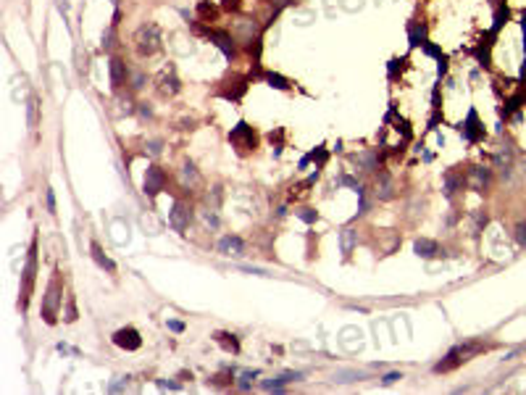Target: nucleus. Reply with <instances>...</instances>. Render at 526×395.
<instances>
[{"mask_svg": "<svg viewBox=\"0 0 526 395\" xmlns=\"http://www.w3.org/2000/svg\"><path fill=\"white\" fill-rule=\"evenodd\" d=\"M263 79H266L271 87H276V90H287V87H289L287 77H282V74H274V71H266V74H263Z\"/></svg>", "mask_w": 526, "mask_h": 395, "instance_id": "b1692460", "label": "nucleus"}, {"mask_svg": "<svg viewBox=\"0 0 526 395\" xmlns=\"http://www.w3.org/2000/svg\"><path fill=\"white\" fill-rule=\"evenodd\" d=\"M213 340L219 343L226 353H240V340H237L235 335H229V332H216Z\"/></svg>", "mask_w": 526, "mask_h": 395, "instance_id": "a211bd4d", "label": "nucleus"}, {"mask_svg": "<svg viewBox=\"0 0 526 395\" xmlns=\"http://www.w3.org/2000/svg\"><path fill=\"white\" fill-rule=\"evenodd\" d=\"M516 240L521 242V245H526V224H518V227H516Z\"/></svg>", "mask_w": 526, "mask_h": 395, "instance_id": "f704fd0d", "label": "nucleus"}, {"mask_svg": "<svg viewBox=\"0 0 526 395\" xmlns=\"http://www.w3.org/2000/svg\"><path fill=\"white\" fill-rule=\"evenodd\" d=\"M408 42H411V48H419V45H424V42H426V24L411 21V24H408Z\"/></svg>", "mask_w": 526, "mask_h": 395, "instance_id": "dca6fc26", "label": "nucleus"}, {"mask_svg": "<svg viewBox=\"0 0 526 395\" xmlns=\"http://www.w3.org/2000/svg\"><path fill=\"white\" fill-rule=\"evenodd\" d=\"M474 227H476V230H482V227H487V214H482V211H476V214H474Z\"/></svg>", "mask_w": 526, "mask_h": 395, "instance_id": "2f4dec72", "label": "nucleus"}, {"mask_svg": "<svg viewBox=\"0 0 526 395\" xmlns=\"http://www.w3.org/2000/svg\"><path fill=\"white\" fill-rule=\"evenodd\" d=\"M376 192H379L382 201H390V198H392V182H390V177H387V174H382V185H379Z\"/></svg>", "mask_w": 526, "mask_h": 395, "instance_id": "bb28decb", "label": "nucleus"}, {"mask_svg": "<svg viewBox=\"0 0 526 395\" xmlns=\"http://www.w3.org/2000/svg\"><path fill=\"white\" fill-rule=\"evenodd\" d=\"M158 387H168V390H179L177 382H166V379H158Z\"/></svg>", "mask_w": 526, "mask_h": 395, "instance_id": "a19ab883", "label": "nucleus"}, {"mask_svg": "<svg viewBox=\"0 0 526 395\" xmlns=\"http://www.w3.org/2000/svg\"><path fill=\"white\" fill-rule=\"evenodd\" d=\"M161 150H163V143H161V140H150V143H148V153H150V156H158Z\"/></svg>", "mask_w": 526, "mask_h": 395, "instance_id": "7c9ffc66", "label": "nucleus"}, {"mask_svg": "<svg viewBox=\"0 0 526 395\" xmlns=\"http://www.w3.org/2000/svg\"><path fill=\"white\" fill-rule=\"evenodd\" d=\"M208 37H211V42H213L229 61L237 58V48H235V40H231V35H226V32H208Z\"/></svg>", "mask_w": 526, "mask_h": 395, "instance_id": "9d476101", "label": "nucleus"}, {"mask_svg": "<svg viewBox=\"0 0 526 395\" xmlns=\"http://www.w3.org/2000/svg\"><path fill=\"white\" fill-rule=\"evenodd\" d=\"M203 219H206V224H208V227H219V219H216V216L211 214V211H206Z\"/></svg>", "mask_w": 526, "mask_h": 395, "instance_id": "4c0bfd02", "label": "nucleus"}, {"mask_svg": "<svg viewBox=\"0 0 526 395\" xmlns=\"http://www.w3.org/2000/svg\"><path fill=\"white\" fill-rule=\"evenodd\" d=\"M231 145H237L240 150H255V132L247 121H240V124L229 132Z\"/></svg>", "mask_w": 526, "mask_h": 395, "instance_id": "20e7f679", "label": "nucleus"}, {"mask_svg": "<svg viewBox=\"0 0 526 395\" xmlns=\"http://www.w3.org/2000/svg\"><path fill=\"white\" fill-rule=\"evenodd\" d=\"M263 390H274V392H282V390H284V382H282V377H276V379H266V382H263Z\"/></svg>", "mask_w": 526, "mask_h": 395, "instance_id": "c85d7f7f", "label": "nucleus"}, {"mask_svg": "<svg viewBox=\"0 0 526 395\" xmlns=\"http://www.w3.org/2000/svg\"><path fill=\"white\" fill-rule=\"evenodd\" d=\"M403 64H405V58H392L390 61V79H397V74L403 71Z\"/></svg>", "mask_w": 526, "mask_h": 395, "instance_id": "cd10ccee", "label": "nucleus"}, {"mask_svg": "<svg viewBox=\"0 0 526 395\" xmlns=\"http://www.w3.org/2000/svg\"><path fill=\"white\" fill-rule=\"evenodd\" d=\"M469 185L476 192H484L489 187V169H484V166H474V169L469 172Z\"/></svg>", "mask_w": 526, "mask_h": 395, "instance_id": "f8f14e48", "label": "nucleus"}, {"mask_svg": "<svg viewBox=\"0 0 526 395\" xmlns=\"http://www.w3.org/2000/svg\"><path fill=\"white\" fill-rule=\"evenodd\" d=\"M108 71H111V87H113V90H119L124 82H127V64H124L121 58H111Z\"/></svg>", "mask_w": 526, "mask_h": 395, "instance_id": "ddd939ff", "label": "nucleus"}, {"mask_svg": "<svg viewBox=\"0 0 526 395\" xmlns=\"http://www.w3.org/2000/svg\"><path fill=\"white\" fill-rule=\"evenodd\" d=\"M479 351H482V345H479V343L458 345V348H453V351H450V353H447V356L437 363L434 372H437V374H442V372H453L455 366H460L463 361H469V356H471V353H479Z\"/></svg>", "mask_w": 526, "mask_h": 395, "instance_id": "f03ea898", "label": "nucleus"}, {"mask_svg": "<svg viewBox=\"0 0 526 395\" xmlns=\"http://www.w3.org/2000/svg\"><path fill=\"white\" fill-rule=\"evenodd\" d=\"M521 26H523V50H526V11H523V19H521ZM523 74H526V61H523Z\"/></svg>", "mask_w": 526, "mask_h": 395, "instance_id": "ea45409f", "label": "nucleus"}, {"mask_svg": "<svg viewBox=\"0 0 526 395\" xmlns=\"http://www.w3.org/2000/svg\"><path fill=\"white\" fill-rule=\"evenodd\" d=\"M505 21H508V6H500V8H498V13H494V24H492V32H489V35H492V37L498 35L500 29H503V24H505Z\"/></svg>", "mask_w": 526, "mask_h": 395, "instance_id": "393cba45", "label": "nucleus"}, {"mask_svg": "<svg viewBox=\"0 0 526 395\" xmlns=\"http://www.w3.org/2000/svg\"><path fill=\"white\" fill-rule=\"evenodd\" d=\"M253 379H258V372H242L240 379H237V387H240V390H250V387H253Z\"/></svg>", "mask_w": 526, "mask_h": 395, "instance_id": "a878e982", "label": "nucleus"}, {"mask_svg": "<svg viewBox=\"0 0 526 395\" xmlns=\"http://www.w3.org/2000/svg\"><path fill=\"white\" fill-rule=\"evenodd\" d=\"M113 345H119L121 351H137V348L142 345V337L134 327H121L113 335Z\"/></svg>", "mask_w": 526, "mask_h": 395, "instance_id": "0eeeda50", "label": "nucleus"}, {"mask_svg": "<svg viewBox=\"0 0 526 395\" xmlns=\"http://www.w3.org/2000/svg\"><path fill=\"white\" fill-rule=\"evenodd\" d=\"M460 185H463V177H458L455 172H447V174H445V195H447V198H453Z\"/></svg>", "mask_w": 526, "mask_h": 395, "instance_id": "5701e85b", "label": "nucleus"}, {"mask_svg": "<svg viewBox=\"0 0 526 395\" xmlns=\"http://www.w3.org/2000/svg\"><path fill=\"white\" fill-rule=\"evenodd\" d=\"M90 250H92V258H95V264H98L100 269H105V271H111V274H113V271H116V264H113V261H111V258H108L105 253H103V248L98 245V242H92V248H90Z\"/></svg>", "mask_w": 526, "mask_h": 395, "instance_id": "6ab92c4d", "label": "nucleus"}, {"mask_svg": "<svg viewBox=\"0 0 526 395\" xmlns=\"http://www.w3.org/2000/svg\"><path fill=\"white\" fill-rule=\"evenodd\" d=\"M413 250H416V256H421V258H434L437 253H440V245L434 240H426V237H419L413 242Z\"/></svg>", "mask_w": 526, "mask_h": 395, "instance_id": "4468645a", "label": "nucleus"}, {"mask_svg": "<svg viewBox=\"0 0 526 395\" xmlns=\"http://www.w3.org/2000/svg\"><path fill=\"white\" fill-rule=\"evenodd\" d=\"M134 42H137V53H140V55L158 53V48H161V29H158V24H142L140 29H137V35H134Z\"/></svg>", "mask_w": 526, "mask_h": 395, "instance_id": "f257e3e1", "label": "nucleus"}, {"mask_svg": "<svg viewBox=\"0 0 526 395\" xmlns=\"http://www.w3.org/2000/svg\"><path fill=\"white\" fill-rule=\"evenodd\" d=\"M355 245H358V232H355L353 227H345V230L339 232V248H342L345 256H350Z\"/></svg>", "mask_w": 526, "mask_h": 395, "instance_id": "2eb2a0df", "label": "nucleus"}, {"mask_svg": "<svg viewBox=\"0 0 526 395\" xmlns=\"http://www.w3.org/2000/svg\"><path fill=\"white\" fill-rule=\"evenodd\" d=\"M460 132H463V137H466L471 145L484 140V127H482V121H479V116H476V111H474V108L469 111L466 121L460 124Z\"/></svg>", "mask_w": 526, "mask_h": 395, "instance_id": "423d86ee", "label": "nucleus"}, {"mask_svg": "<svg viewBox=\"0 0 526 395\" xmlns=\"http://www.w3.org/2000/svg\"><path fill=\"white\" fill-rule=\"evenodd\" d=\"M224 8H226V11H237V8H240V0H224Z\"/></svg>", "mask_w": 526, "mask_h": 395, "instance_id": "58836bf2", "label": "nucleus"}, {"mask_svg": "<svg viewBox=\"0 0 526 395\" xmlns=\"http://www.w3.org/2000/svg\"><path fill=\"white\" fill-rule=\"evenodd\" d=\"M219 253H221V256H229V258L242 256V253H245L242 237H237V235H224V237L219 240Z\"/></svg>", "mask_w": 526, "mask_h": 395, "instance_id": "1a4fd4ad", "label": "nucleus"}, {"mask_svg": "<svg viewBox=\"0 0 526 395\" xmlns=\"http://www.w3.org/2000/svg\"><path fill=\"white\" fill-rule=\"evenodd\" d=\"M298 216H300V219H303L305 224H313V221L318 219V214H316V211H313V208H303V211H300V214H298Z\"/></svg>", "mask_w": 526, "mask_h": 395, "instance_id": "c756f323", "label": "nucleus"}, {"mask_svg": "<svg viewBox=\"0 0 526 395\" xmlns=\"http://www.w3.org/2000/svg\"><path fill=\"white\" fill-rule=\"evenodd\" d=\"M421 48H424V53H426V55H434V58H437V64H440V77H442V74L447 71V55L437 48V45H431V42H424Z\"/></svg>", "mask_w": 526, "mask_h": 395, "instance_id": "412c9836", "label": "nucleus"}, {"mask_svg": "<svg viewBox=\"0 0 526 395\" xmlns=\"http://www.w3.org/2000/svg\"><path fill=\"white\" fill-rule=\"evenodd\" d=\"M166 324H168V329H171V332H184V324H182V322H177V319H168Z\"/></svg>", "mask_w": 526, "mask_h": 395, "instance_id": "e433bc0d", "label": "nucleus"}, {"mask_svg": "<svg viewBox=\"0 0 526 395\" xmlns=\"http://www.w3.org/2000/svg\"><path fill=\"white\" fill-rule=\"evenodd\" d=\"M163 187H166V174H163V169H161V166H148V172H145V195L156 198Z\"/></svg>", "mask_w": 526, "mask_h": 395, "instance_id": "6e6552de", "label": "nucleus"}, {"mask_svg": "<svg viewBox=\"0 0 526 395\" xmlns=\"http://www.w3.org/2000/svg\"><path fill=\"white\" fill-rule=\"evenodd\" d=\"M45 201H48V211H50V214H55V195H53V190L45 192Z\"/></svg>", "mask_w": 526, "mask_h": 395, "instance_id": "c9c22d12", "label": "nucleus"}, {"mask_svg": "<svg viewBox=\"0 0 526 395\" xmlns=\"http://www.w3.org/2000/svg\"><path fill=\"white\" fill-rule=\"evenodd\" d=\"M179 182H182L184 190H197L200 185H203V177H200V172L195 169V163L187 161L182 166V172H179Z\"/></svg>", "mask_w": 526, "mask_h": 395, "instance_id": "9b49d317", "label": "nucleus"}, {"mask_svg": "<svg viewBox=\"0 0 526 395\" xmlns=\"http://www.w3.org/2000/svg\"><path fill=\"white\" fill-rule=\"evenodd\" d=\"M190 221H192L190 206H184L182 201H177V203L171 206V211H168V224H171V230H174V232H184V230L190 227Z\"/></svg>", "mask_w": 526, "mask_h": 395, "instance_id": "39448f33", "label": "nucleus"}, {"mask_svg": "<svg viewBox=\"0 0 526 395\" xmlns=\"http://www.w3.org/2000/svg\"><path fill=\"white\" fill-rule=\"evenodd\" d=\"M379 161H382V158H379L376 150H366V153L355 156V163H361L363 169H368V172H371V169H379Z\"/></svg>", "mask_w": 526, "mask_h": 395, "instance_id": "aec40b11", "label": "nucleus"}, {"mask_svg": "<svg viewBox=\"0 0 526 395\" xmlns=\"http://www.w3.org/2000/svg\"><path fill=\"white\" fill-rule=\"evenodd\" d=\"M58 306H61V282L53 279L48 285V293H45V300H42V316L48 324H55V314H58Z\"/></svg>", "mask_w": 526, "mask_h": 395, "instance_id": "7ed1b4c3", "label": "nucleus"}, {"mask_svg": "<svg viewBox=\"0 0 526 395\" xmlns=\"http://www.w3.org/2000/svg\"><path fill=\"white\" fill-rule=\"evenodd\" d=\"M397 379H403V374H400V372H390V374H387V377L382 379V382H384V385H395Z\"/></svg>", "mask_w": 526, "mask_h": 395, "instance_id": "72a5a7b5", "label": "nucleus"}, {"mask_svg": "<svg viewBox=\"0 0 526 395\" xmlns=\"http://www.w3.org/2000/svg\"><path fill=\"white\" fill-rule=\"evenodd\" d=\"M298 379H303L300 372H284V374H282V382H284V385H287V382H298Z\"/></svg>", "mask_w": 526, "mask_h": 395, "instance_id": "473e14b6", "label": "nucleus"}, {"mask_svg": "<svg viewBox=\"0 0 526 395\" xmlns=\"http://www.w3.org/2000/svg\"><path fill=\"white\" fill-rule=\"evenodd\" d=\"M327 158H329V153L324 150V145H318L316 150H311V153H308V156L300 161V169H305V166L311 163V161H316V163H327Z\"/></svg>", "mask_w": 526, "mask_h": 395, "instance_id": "4be33fe9", "label": "nucleus"}, {"mask_svg": "<svg viewBox=\"0 0 526 395\" xmlns=\"http://www.w3.org/2000/svg\"><path fill=\"white\" fill-rule=\"evenodd\" d=\"M161 84H163L161 90H163V93H168V95H174V93H179V87H182V84H179V79H177V74H174V66H168V69H166V71L161 74Z\"/></svg>", "mask_w": 526, "mask_h": 395, "instance_id": "f3484780", "label": "nucleus"}]
</instances>
